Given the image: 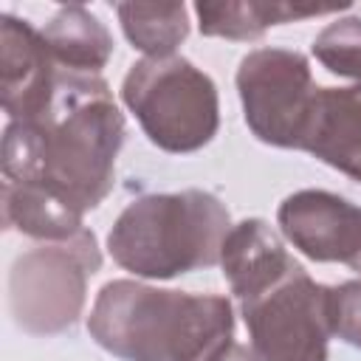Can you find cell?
I'll return each instance as SVG.
<instances>
[{
  "mask_svg": "<svg viewBox=\"0 0 361 361\" xmlns=\"http://www.w3.org/2000/svg\"><path fill=\"white\" fill-rule=\"evenodd\" d=\"M121 99L144 135L164 152H195L220 127L212 76L178 54L138 59L121 82Z\"/></svg>",
  "mask_w": 361,
  "mask_h": 361,
  "instance_id": "4",
  "label": "cell"
},
{
  "mask_svg": "<svg viewBox=\"0 0 361 361\" xmlns=\"http://www.w3.org/2000/svg\"><path fill=\"white\" fill-rule=\"evenodd\" d=\"M299 149L361 183V82L316 90Z\"/></svg>",
  "mask_w": 361,
  "mask_h": 361,
  "instance_id": "10",
  "label": "cell"
},
{
  "mask_svg": "<svg viewBox=\"0 0 361 361\" xmlns=\"http://www.w3.org/2000/svg\"><path fill=\"white\" fill-rule=\"evenodd\" d=\"M231 231L228 209L203 189L144 195L133 200L107 234L116 265L144 279H172L220 265Z\"/></svg>",
  "mask_w": 361,
  "mask_h": 361,
  "instance_id": "3",
  "label": "cell"
},
{
  "mask_svg": "<svg viewBox=\"0 0 361 361\" xmlns=\"http://www.w3.org/2000/svg\"><path fill=\"white\" fill-rule=\"evenodd\" d=\"M39 34L56 68L71 73L99 76V71L107 65L113 54L110 31L93 11H87L79 3L62 6Z\"/></svg>",
  "mask_w": 361,
  "mask_h": 361,
  "instance_id": "12",
  "label": "cell"
},
{
  "mask_svg": "<svg viewBox=\"0 0 361 361\" xmlns=\"http://www.w3.org/2000/svg\"><path fill=\"white\" fill-rule=\"evenodd\" d=\"M350 268H353V271H358V274H361V254H358V257H355V262H353V265H350Z\"/></svg>",
  "mask_w": 361,
  "mask_h": 361,
  "instance_id": "19",
  "label": "cell"
},
{
  "mask_svg": "<svg viewBox=\"0 0 361 361\" xmlns=\"http://www.w3.org/2000/svg\"><path fill=\"white\" fill-rule=\"evenodd\" d=\"M3 226L42 243H68L85 231L82 214L34 183L3 180Z\"/></svg>",
  "mask_w": 361,
  "mask_h": 361,
  "instance_id": "13",
  "label": "cell"
},
{
  "mask_svg": "<svg viewBox=\"0 0 361 361\" xmlns=\"http://www.w3.org/2000/svg\"><path fill=\"white\" fill-rule=\"evenodd\" d=\"M121 144L124 116L107 82L59 68L48 110L31 121H8L3 178L42 186L85 214L110 195Z\"/></svg>",
  "mask_w": 361,
  "mask_h": 361,
  "instance_id": "1",
  "label": "cell"
},
{
  "mask_svg": "<svg viewBox=\"0 0 361 361\" xmlns=\"http://www.w3.org/2000/svg\"><path fill=\"white\" fill-rule=\"evenodd\" d=\"M102 268L93 231L68 243H42L20 254L8 271V307L25 333L54 336L68 330L85 307L87 279Z\"/></svg>",
  "mask_w": 361,
  "mask_h": 361,
  "instance_id": "5",
  "label": "cell"
},
{
  "mask_svg": "<svg viewBox=\"0 0 361 361\" xmlns=\"http://www.w3.org/2000/svg\"><path fill=\"white\" fill-rule=\"evenodd\" d=\"M288 243L316 262L353 265L361 254V206L324 189H302L276 212Z\"/></svg>",
  "mask_w": 361,
  "mask_h": 361,
  "instance_id": "8",
  "label": "cell"
},
{
  "mask_svg": "<svg viewBox=\"0 0 361 361\" xmlns=\"http://www.w3.org/2000/svg\"><path fill=\"white\" fill-rule=\"evenodd\" d=\"M313 56L330 73L361 82V17H341L324 25L313 42Z\"/></svg>",
  "mask_w": 361,
  "mask_h": 361,
  "instance_id": "16",
  "label": "cell"
},
{
  "mask_svg": "<svg viewBox=\"0 0 361 361\" xmlns=\"http://www.w3.org/2000/svg\"><path fill=\"white\" fill-rule=\"evenodd\" d=\"M237 90L248 130L271 147L299 149L319 85L302 54L257 48L240 59Z\"/></svg>",
  "mask_w": 361,
  "mask_h": 361,
  "instance_id": "7",
  "label": "cell"
},
{
  "mask_svg": "<svg viewBox=\"0 0 361 361\" xmlns=\"http://www.w3.org/2000/svg\"><path fill=\"white\" fill-rule=\"evenodd\" d=\"M90 338L121 361H203L231 338V302L217 293L107 282L87 316Z\"/></svg>",
  "mask_w": 361,
  "mask_h": 361,
  "instance_id": "2",
  "label": "cell"
},
{
  "mask_svg": "<svg viewBox=\"0 0 361 361\" xmlns=\"http://www.w3.org/2000/svg\"><path fill=\"white\" fill-rule=\"evenodd\" d=\"M293 262L296 259L285 251L279 234L259 217H248L231 226L220 248L223 276L240 302L254 299L276 285L293 268Z\"/></svg>",
  "mask_w": 361,
  "mask_h": 361,
  "instance_id": "11",
  "label": "cell"
},
{
  "mask_svg": "<svg viewBox=\"0 0 361 361\" xmlns=\"http://www.w3.org/2000/svg\"><path fill=\"white\" fill-rule=\"evenodd\" d=\"M341 6H296V3H254V0H226V3H195L197 25L203 37L223 39H257L271 25L293 23L305 17L333 14Z\"/></svg>",
  "mask_w": 361,
  "mask_h": 361,
  "instance_id": "14",
  "label": "cell"
},
{
  "mask_svg": "<svg viewBox=\"0 0 361 361\" xmlns=\"http://www.w3.org/2000/svg\"><path fill=\"white\" fill-rule=\"evenodd\" d=\"M116 11L124 37L147 56H172L189 34L183 3H118Z\"/></svg>",
  "mask_w": 361,
  "mask_h": 361,
  "instance_id": "15",
  "label": "cell"
},
{
  "mask_svg": "<svg viewBox=\"0 0 361 361\" xmlns=\"http://www.w3.org/2000/svg\"><path fill=\"white\" fill-rule=\"evenodd\" d=\"M330 330L361 350V279L330 288Z\"/></svg>",
  "mask_w": 361,
  "mask_h": 361,
  "instance_id": "17",
  "label": "cell"
},
{
  "mask_svg": "<svg viewBox=\"0 0 361 361\" xmlns=\"http://www.w3.org/2000/svg\"><path fill=\"white\" fill-rule=\"evenodd\" d=\"M240 305L259 361H327L330 288L313 282L299 262L276 285Z\"/></svg>",
  "mask_w": 361,
  "mask_h": 361,
  "instance_id": "6",
  "label": "cell"
},
{
  "mask_svg": "<svg viewBox=\"0 0 361 361\" xmlns=\"http://www.w3.org/2000/svg\"><path fill=\"white\" fill-rule=\"evenodd\" d=\"M203 361H259V358H257L254 350H248L245 344L228 338V341H223L220 347H214Z\"/></svg>",
  "mask_w": 361,
  "mask_h": 361,
  "instance_id": "18",
  "label": "cell"
},
{
  "mask_svg": "<svg viewBox=\"0 0 361 361\" xmlns=\"http://www.w3.org/2000/svg\"><path fill=\"white\" fill-rule=\"evenodd\" d=\"M59 82L42 34L25 20L3 14L0 23V96L11 121H31L48 110Z\"/></svg>",
  "mask_w": 361,
  "mask_h": 361,
  "instance_id": "9",
  "label": "cell"
}]
</instances>
